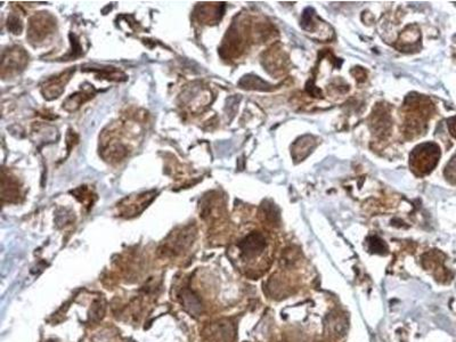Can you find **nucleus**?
<instances>
[{"label": "nucleus", "mask_w": 456, "mask_h": 342, "mask_svg": "<svg viewBox=\"0 0 456 342\" xmlns=\"http://www.w3.org/2000/svg\"><path fill=\"white\" fill-rule=\"evenodd\" d=\"M239 250L245 258H253L265 250L266 248V238L260 233H251L243 238L238 244Z\"/></svg>", "instance_id": "2"}, {"label": "nucleus", "mask_w": 456, "mask_h": 342, "mask_svg": "<svg viewBox=\"0 0 456 342\" xmlns=\"http://www.w3.org/2000/svg\"><path fill=\"white\" fill-rule=\"evenodd\" d=\"M448 129L454 138H456V116H453L448 120Z\"/></svg>", "instance_id": "7"}, {"label": "nucleus", "mask_w": 456, "mask_h": 342, "mask_svg": "<svg viewBox=\"0 0 456 342\" xmlns=\"http://www.w3.org/2000/svg\"><path fill=\"white\" fill-rule=\"evenodd\" d=\"M440 158V149L435 143L420 144L411 153L412 171L418 176H424L434 170Z\"/></svg>", "instance_id": "1"}, {"label": "nucleus", "mask_w": 456, "mask_h": 342, "mask_svg": "<svg viewBox=\"0 0 456 342\" xmlns=\"http://www.w3.org/2000/svg\"><path fill=\"white\" fill-rule=\"evenodd\" d=\"M314 138L311 136H305L301 137L300 139L297 140V143L293 145V158L297 160H302L311 152V149H314Z\"/></svg>", "instance_id": "3"}, {"label": "nucleus", "mask_w": 456, "mask_h": 342, "mask_svg": "<svg viewBox=\"0 0 456 342\" xmlns=\"http://www.w3.org/2000/svg\"><path fill=\"white\" fill-rule=\"evenodd\" d=\"M369 249L371 252L379 253V255H385L387 252V246L380 237L372 236L369 238Z\"/></svg>", "instance_id": "5"}, {"label": "nucleus", "mask_w": 456, "mask_h": 342, "mask_svg": "<svg viewBox=\"0 0 456 342\" xmlns=\"http://www.w3.org/2000/svg\"><path fill=\"white\" fill-rule=\"evenodd\" d=\"M184 305L189 312L192 314H198L201 310V304L194 295L190 292H186L184 295Z\"/></svg>", "instance_id": "4"}, {"label": "nucleus", "mask_w": 456, "mask_h": 342, "mask_svg": "<svg viewBox=\"0 0 456 342\" xmlns=\"http://www.w3.org/2000/svg\"><path fill=\"white\" fill-rule=\"evenodd\" d=\"M51 342H53V341H51Z\"/></svg>", "instance_id": "8"}, {"label": "nucleus", "mask_w": 456, "mask_h": 342, "mask_svg": "<svg viewBox=\"0 0 456 342\" xmlns=\"http://www.w3.org/2000/svg\"><path fill=\"white\" fill-rule=\"evenodd\" d=\"M445 177L448 182L456 184V156L449 161L445 168Z\"/></svg>", "instance_id": "6"}]
</instances>
